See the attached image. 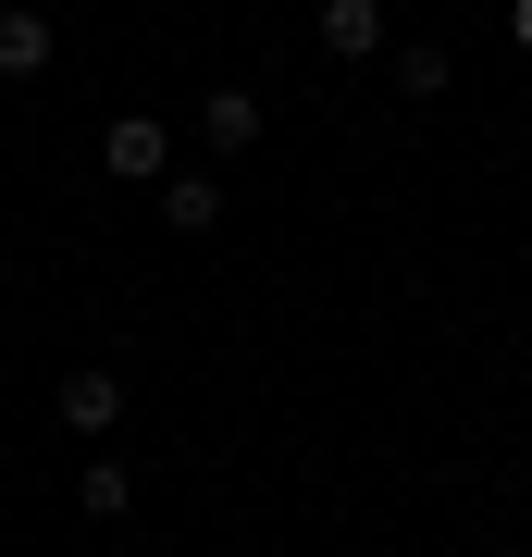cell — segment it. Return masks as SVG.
Returning a JSON list of instances; mask_svg holds the SVG:
<instances>
[{
  "label": "cell",
  "mask_w": 532,
  "mask_h": 557,
  "mask_svg": "<svg viewBox=\"0 0 532 557\" xmlns=\"http://www.w3.org/2000/svg\"><path fill=\"white\" fill-rule=\"evenodd\" d=\"M508 38H520V50H532V0H508Z\"/></svg>",
  "instance_id": "9c48e42d"
},
{
  "label": "cell",
  "mask_w": 532,
  "mask_h": 557,
  "mask_svg": "<svg viewBox=\"0 0 532 557\" xmlns=\"http://www.w3.org/2000/svg\"><path fill=\"white\" fill-rule=\"evenodd\" d=\"M322 50H335V62H372L384 50V0H322Z\"/></svg>",
  "instance_id": "7a4b0ae2"
},
{
  "label": "cell",
  "mask_w": 532,
  "mask_h": 557,
  "mask_svg": "<svg viewBox=\"0 0 532 557\" xmlns=\"http://www.w3.org/2000/svg\"><path fill=\"white\" fill-rule=\"evenodd\" d=\"M198 137H211V149H248L260 137V100H248V87H211V100H198Z\"/></svg>",
  "instance_id": "5b68a950"
},
{
  "label": "cell",
  "mask_w": 532,
  "mask_h": 557,
  "mask_svg": "<svg viewBox=\"0 0 532 557\" xmlns=\"http://www.w3.org/2000/svg\"><path fill=\"white\" fill-rule=\"evenodd\" d=\"M446 87H458L446 50H396V100H446Z\"/></svg>",
  "instance_id": "ba28073f"
},
{
  "label": "cell",
  "mask_w": 532,
  "mask_h": 557,
  "mask_svg": "<svg viewBox=\"0 0 532 557\" xmlns=\"http://www.w3.org/2000/svg\"><path fill=\"white\" fill-rule=\"evenodd\" d=\"M0 75H50V13H38V0L0 13Z\"/></svg>",
  "instance_id": "3957f363"
},
{
  "label": "cell",
  "mask_w": 532,
  "mask_h": 557,
  "mask_svg": "<svg viewBox=\"0 0 532 557\" xmlns=\"http://www.w3.org/2000/svg\"><path fill=\"white\" fill-rule=\"evenodd\" d=\"M161 211H174V236H211V223H223V186L211 174H161Z\"/></svg>",
  "instance_id": "8992f818"
},
{
  "label": "cell",
  "mask_w": 532,
  "mask_h": 557,
  "mask_svg": "<svg viewBox=\"0 0 532 557\" xmlns=\"http://www.w3.org/2000/svg\"><path fill=\"white\" fill-rule=\"evenodd\" d=\"M62 421H75V434H112V421H124V384L112 372H62Z\"/></svg>",
  "instance_id": "277c9868"
},
{
  "label": "cell",
  "mask_w": 532,
  "mask_h": 557,
  "mask_svg": "<svg viewBox=\"0 0 532 557\" xmlns=\"http://www.w3.org/2000/svg\"><path fill=\"white\" fill-rule=\"evenodd\" d=\"M75 508L87 520H124V508H137V471H124V458H87V471H75Z\"/></svg>",
  "instance_id": "52a82bcc"
},
{
  "label": "cell",
  "mask_w": 532,
  "mask_h": 557,
  "mask_svg": "<svg viewBox=\"0 0 532 557\" xmlns=\"http://www.w3.org/2000/svg\"><path fill=\"white\" fill-rule=\"evenodd\" d=\"M99 161H112L124 186H149V174H174V137H161V112H124L112 137H99Z\"/></svg>",
  "instance_id": "6da1fadb"
}]
</instances>
